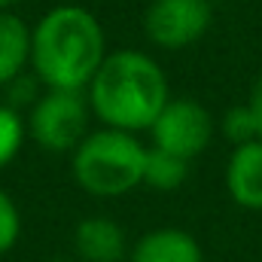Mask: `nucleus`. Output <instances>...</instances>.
<instances>
[{
    "label": "nucleus",
    "instance_id": "nucleus-8",
    "mask_svg": "<svg viewBox=\"0 0 262 262\" xmlns=\"http://www.w3.org/2000/svg\"><path fill=\"white\" fill-rule=\"evenodd\" d=\"M128 262H204V253L189 232L165 226L137 238L128 253Z\"/></svg>",
    "mask_w": 262,
    "mask_h": 262
},
{
    "label": "nucleus",
    "instance_id": "nucleus-6",
    "mask_svg": "<svg viewBox=\"0 0 262 262\" xmlns=\"http://www.w3.org/2000/svg\"><path fill=\"white\" fill-rule=\"evenodd\" d=\"M210 0H152L143 12V34L152 46L180 52L210 31Z\"/></svg>",
    "mask_w": 262,
    "mask_h": 262
},
{
    "label": "nucleus",
    "instance_id": "nucleus-3",
    "mask_svg": "<svg viewBox=\"0 0 262 262\" xmlns=\"http://www.w3.org/2000/svg\"><path fill=\"white\" fill-rule=\"evenodd\" d=\"M143 165L146 146L137 140V134L104 125L89 131L82 143L70 152L73 180L95 198L128 195L143 183Z\"/></svg>",
    "mask_w": 262,
    "mask_h": 262
},
{
    "label": "nucleus",
    "instance_id": "nucleus-16",
    "mask_svg": "<svg viewBox=\"0 0 262 262\" xmlns=\"http://www.w3.org/2000/svg\"><path fill=\"white\" fill-rule=\"evenodd\" d=\"M15 6V0H0V12H9Z\"/></svg>",
    "mask_w": 262,
    "mask_h": 262
},
{
    "label": "nucleus",
    "instance_id": "nucleus-12",
    "mask_svg": "<svg viewBox=\"0 0 262 262\" xmlns=\"http://www.w3.org/2000/svg\"><path fill=\"white\" fill-rule=\"evenodd\" d=\"M25 137H28V119L15 107L0 104V171L15 162V156L25 146Z\"/></svg>",
    "mask_w": 262,
    "mask_h": 262
},
{
    "label": "nucleus",
    "instance_id": "nucleus-1",
    "mask_svg": "<svg viewBox=\"0 0 262 262\" xmlns=\"http://www.w3.org/2000/svg\"><path fill=\"white\" fill-rule=\"evenodd\" d=\"M85 98L104 128L137 134L152 128V122L171 101V85L152 55L140 49H119L107 52L104 64L85 89Z\"/></svg>",
    "mask_w": 262,
    "mask_h": 262
},
{
    "label": "nucleus",
    "instance_id": "nucleus-11",
    "mask_svg": "<svg viewBox=\"0 0 262 262\" xmlns=\"http://www.w3.org/2000/svg\"><path fill=\"white\" fill-rule=\"evenodd\" d=\"M189 177V162L180 156H171L165 149L146 146V165H143V183L159 192H174L186 183Z\"/></svg>",
    "mask_w": 262,
    "mask_h": 262
},
{
    "label": "nucleus",
    "instance_id": "nucleus-14",
    "mask_svg": "<svg viewBox=\"0 0 262 262\" xmlns=\"http://www.w3.org/2000/svg\"><path fill=\"white\" fill-rule=\"evenodd\" d=\"M21 238V210L6 189H0V256H6Z\"/></svg>",
    "mask_w": 262,
    "mask_h": 262
},
{
    "label": "nucleus",
    "instance_id": "nucleus-9",
    "mask_svg": "<svg viewBox=\"0 0 262 262\" xmlns=\"http://www.w3.org/2000/svg\"><path fill=\"white\" fill-rule=\"evenodd\" d=\"M73 247L82 262H119L125 256V232L110 216H85L73 232Z\"/></svg>",
    "mask_w": 262,
    "mask_h": 262
},
{
    "label": "nucleus",
    "instance_id": "nucleus-2",
    "mask_svg": "<svg viewBox=\"0 0 262 262\" xmlns=\"http://www.w3.org/2000/svg\"><path fill=\"white\" fill-rule=\"evenodd\" d=\"M104 58V28L85 6H55L31 28V67L43 89L85 92Z\"/></svg>",
    "mask_w": 262,
    "mask_h": 262
},
{
    "label": "nucleus",
    "instance_id": "nucleus-7",
    "mask_svg": "<svg viewBox=\"0 0 262 262\" xmlns=\"http://www.w3.org/2000/svg\"><path fill=\"white\" fill-rule=\"evenodd\" d=\"M226 189L238 207L262 210V140L232 149L226 162Z\"/></svg>",
    "mask_w": 262,
    "mask_h": 262
},
{
    "label": "nucleus",
    "instance_id": "nucleus-4",
    "mask_svg": "<svg viewBox=\"0 0 262 262\" xmlns=\"http://www.w3.org/2000/svg\"><path fill=\"white\" fill-rule=\"evenodd\" d=\"M89 116L85 92L43 89L28 113V137L46 152H73L89 134Z\"/></svg>",
    "mask_w": 262,
    "mask_h": 262
},
{
    "label": "nucleus",
    "instance_id": "nucleus-13",
    "mask_svg": "<svg viewBox=\"0 0 262 262\" xmlns=\"http://www.w3.org/2000/svg\"><path fill=\"white\" fill-rule=\"evenodd\" d=\"M220 131L226 140H232L235 146L241 143H250V140H259V131H256V119L250 113L247 104H238V107H229L220 119Z\"/></svg>",
    "mask_w": 262,
    "mask_h": 262
},
{
    "label": "nucleus",
    "instance_id": "nucleus-5",
    "mask_svg": "<svg viewBox=\"0 0 262 262\" xmlns=\"http://www.w3.org/2000/svg\"><path fill=\"white\" fill-rule=\"evenodd\" d=\"M213 131H216V122L204 104L192 98H171L159 113V119L152 122L149 137L156 149H165L171 156L192 162L210 146Z\"/></svg>",
    "mask_w": 262,
    "mask_h": 262
},
{
    "label": "nucleus",
    "instance_id": "nucleus-10",
    "mask_svg": "<svg viewBox=\"0 0 262 262\" xmlns=\"http://www.w3.org/2000/svg\"><path fill=\"white\" fill-rule=\"evenodd\" d=\"M31 64V28L15 12H0V89Z\"/></svg>",
    "mask_w": 262,
    "mask_h": 262
},
{
    "label": "nucleus",
    "instance_id": "nucleus-15",
    "mask_svg": "<svg viewBox=\"0 0 262 262\" xmlns=\"http://www.w3.org/2000/svg\"><path fill=\"white\" fill-rule=\"evenodd\" d=\"M247 107H250V113H253V119H256V131H259V140H262V73L256 76V82H253V89H250Z\"/></svg>",
    "mask_w": 262,
    "mask_h": 262
}]
</instances>
